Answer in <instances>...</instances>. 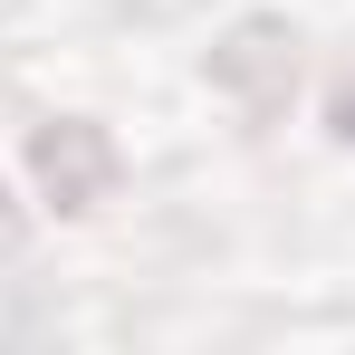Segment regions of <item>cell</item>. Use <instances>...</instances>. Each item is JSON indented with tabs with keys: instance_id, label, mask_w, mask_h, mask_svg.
Returning a JSON list of instances; mask_svg holds the SVG:
<instances>
[{
	"instance_id": "obj_1",
	"label": "cell",
	"mask_w": 355,
	"mask_h": 355,
	"mask_svg": "<svg viewBox=\"0 0 355 355\" xmlns=\"http://www.w3.org/2000/svg\"><path fill=\"white\" fill-rule=\"evenodd\" d=\"M29 173H39V202H49V211L87 221V211L116 192L125 154H116V135H106L96 116H49L39 135H29Z\"/></svg>"
},
{
	"instance_id": "obj_2",
	"label": "cell",
	"mask_w": 355,
	"mask_h": 355,
	"mask_svg": "<svg viewBox=\"0 0 355 355\" xmlns=\"http://www.w3.org/2000/svg\"><path fill=\"white\" fill-rule=\"evenodd\" d=\"M211 87H221L250 125H279L288 96H297V39H288V19H240L231 39L211 49Z\"/></svg>"
},
{
	"instance_id": "obj_3",
	"label": "cell",
	"mask_w": 355,
	"mask_h": 355,
	"mask_svg": "<svg viewBox=\"0 0 355 355\" xmlns=\"http://www.w3.org/2000/svg\"><path fill=\"white\" fill-rule=\"evenodd\" d=\"M327 135L355 144V77H336V96H327Z\"/></svg>"
},
{
	"instance_id": "obj_4",
	"label": "cell",
	"mask_w": 355,
	"mask_h": 355,
	"mask_svg": "<svg viewBox=\"0 0 355 355\" xmlns=\"http://www.w3.org/2000/svg\"><path fill=\"white\" fill-rule=\"evenodd\" d=\"M0 231H10V192H0Z\"/></svg>"
}]
</instances>
